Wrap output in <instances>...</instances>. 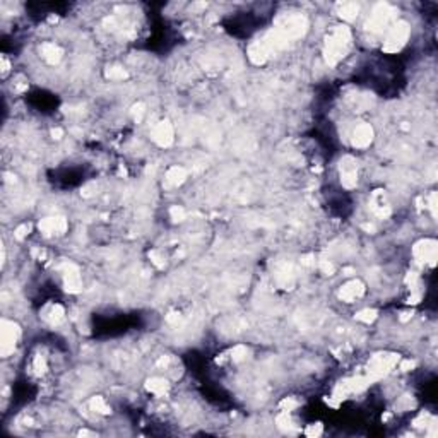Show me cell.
I'll use <instances>...</instances> for the list:
<instances>
[{
    "label": "cell",
    "mask_w": 438,
    "mask_h": 438,
    "mask_svg": "<svg viewBox=\"0 0 438 438\" xmlns=\"http://www.w3.org/2000/svg\"><path fill=\"white\" fill-rule=\"evenodd\" d=\"M349 43H351V33H349V29L346 26H338L332 31V35L329 38H327V43H325L327 60H329L330 63L339 62V60L344 57V53L348 52Z\"/></svg>",
    "instance_id": "obj_1"
},
{
    "label": "cell",
    "mask_w": 438,
    "mask_h": 438,
    "mask_svg": "<svg viewBox=\"0 0 438 438\" xmlns=\"http://www.w3.org/2000/svg\"><path fill=\"white\" fill-rule=\"evenodd\" d=\"M409 38V26L406 22H397L387 31V38L384 43V50L385 52H397L406 45V41Z\"/></svg>",
    "instance_id": "obj_2"
},
{
    "label": "cell",
    "mask_w": 438,
    "mask_h": 438,
    "mask_svg": "<svg viewBox=\"0 0 438 438\" xmlns=\"http://www.w3.org/2000/svg\"><path fill=\"white\" fill-rule=\"evenodd\" d=\"M436 243L433 240H423L419 245H416L414 248V255L419 262L423 264H430L433 265L435 264V259H436Z\"/></svg>",
    "instance_id": "obj_3"
},
{
    "label": "cell",
    "mask_w": 438,
    "mask_h": 438,
    "mask_svg": "<svg viewBox=\"0 0 438 438\" xmlns=\"http://www.w3.org/2000/svg\"><path fill=\"white\" fill-rule=\"evenodd\" d=\"M372 137H373L372 127L368 123H361L353 132V144L356 147H366L372 142Z\"/></svg>",
    "instance_id": "obj_4"
},
{
    "label": "cell",
    "mask_w": 438,
    "mask_h": 438,
    "mask_svg": "<svg viewBox=\"0 0 438 438\" xmlns=\"http://www.w3.org/2000/svg\"><path fill=\"white\" fill-rule=\"evenodd\" d=\"M153 137L159 146H168L170 142L173 141V130H172V127L168 125V122L158 123L153 130Z\"/></svg>",
    "instance_id": "obj_5"
},
{
    "label": "cell",
    "mask_w": 438,
    "mask_h": 438,
    "mask_svg": "<svg viewBox=\"0 0 438 438\" xmlns=\"http://www.w3.org/2000/svg\"><path fill=\"white\" fill-rule=\"evenodd\" d=\"M363 294V284L358 283V281H353V283H348L341 289V298L344 301L351 303V301H356V299Z\"/></svg>",
    "instance_id": "obj_6"
},
{
    "label": "cell",
    "mask_w": 438,
    "mask_h": 438,
    "mask_svg": "<svg viewBox=\"0 0 438 438\" xmlns=\"http://www.w3.org/2000/svg\"><path fill=\"white\" fill-rule=\"evenodd\" d=\"M147 389H149V392H153L154 395H163L168 390V382L164 379H153L147 382Z\"/></svg>",
    "instance_id": "obj_7"
},
{
    "label": "cell",
    "mask_w": 438,
    "mask_h": 438,
    "mask_svg": "<svg viewBox=\"0 0 438 438\" xmlns=\"http://www.w3.org/2000/svg\"><path fill=\"white\" fill-rule=\"evenodd\" d=\"M183 178H185V170L183 168H172L168 172V175H166V180H168L172 185H178V183L183 182Z\"/></svg>",
    "instance_id": "obj_8"
},
{
    "label": "cell",
    "mask_w": 438,
    "mask_h": 438,
    "mask_svg": "<svg viewBox=\"0 0 438 438\" xmlns=\"http://www.w3.org/2000/svg\"><path fill=\"white\" fill-rule=\"evenodd\" d=\"M341 16L344 17V19H354V17L358 16V6H354V4H344L343 7H341Z\"/></svg>",
    "instance_id": "obj_9"
},
{
    "label": "cell",
    "mask_w": 438,
    "mask_h": 438,
    "mask_svg": "<svg viewBox=\"0 0 438 438\" xmlns=\"http://www.w3.org/2000/svg\"><path fill=\"white\" fill-rule=\"evenodd\" d=\"M91 408L94 409V413H99V414H108L110 413L108 406L105 404L103 397H94L93 400H91Z\"/></svg>",
    "instance_id": "obj_10"
},
{
    "label": "cell",
    "mask_w": 438,
    "mask_h": 438,
    "mask_svg": "<svg viewBox=\"0 0 438 438\" xmlns=\"http://www.w3.org/2000/svg\"><path fill=\"white\" fill-rule=\"evenodd\" d=\"M108 77L112 81H118V79H125L127 77V72L123 71V69H120V67H113L112 71L108 72Z\"/></svg>",
    "instance_id": "obj_11"
},
{
    "label": "cell",
    "mask_w": 438,
    "mask_h": 438,
    "mask_svg": "<svg viewBox=\"0 0 438 438\" xmlns=\"http://www.w3.org/2000/svg\"><path fill=\"white\" fill-rule=\"evenodd\" d=\"M375 315H377L375 310H363V312L358 313L356 319H358V320H363V322H372L373 319H375Z\"/></svg>",
    "instance_id": "obj_12"
}]
</instances>
